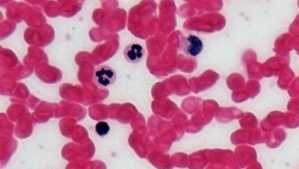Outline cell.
<instances>
[{"label":"cell","instance_id":"cell-1","mask_svg":"<svg viewBox=\"0 0 299 169\" xmlns=\"http://www.w3.org/2000/svg\"><path fill=\"white\" fill-rule=\"evenodd\" d=\"M181 48L187 55L196 57L203 51L204 43L197 35L190 34L182 39Z\"/></svg>","mask_w":299,"mask_h":169},{"label":"cell","instance_id":"cell-3","mask_svg":"<svg viewBox=\"0 0 299 169\" xmlns=\"http://www.w3.org/2000/svg\"><path fill=\"white\" fill-rule=\"evenodd\" d=\"M144 54H145V51H144L143 47L137 43H133V44L128 45L125 48V50H124L125 59L132 64L141 61L144 57Z\"/></svg>","mask_w":299,"mask_h":169},{"label":"cell","instance_id":"cell-4","mask_svg":"<svg viewBox=\"0 0 299 169\" xmlns=\"http://www.w3.org/2000/svg\"><path fill=\"white\" fill-rule=\"evenodd\" d=\"M96 131L99 136L104 137L107 135L110 131V126L106 122H99L96 124Z\"/></svg>","mask_w":299,"mask_h":169},{"label":"cell","instance_id":"cell-2","mask_svg":"<svg viewBox=\"0 0 299 169\" xmlns=\"http://www.w3.org/2000/svg\"><path fill=\"white\" fill-rule=\"evenodd\" d=\"M117 79V73L115 70L109 66L99 67L94 73V80L97 85L101 87H108L115 83Z\"/></svg>","mask_w":299,"mask_h":169}]
</instances>
